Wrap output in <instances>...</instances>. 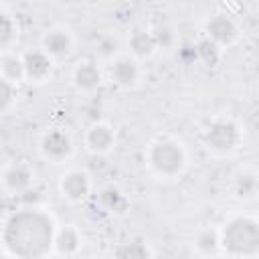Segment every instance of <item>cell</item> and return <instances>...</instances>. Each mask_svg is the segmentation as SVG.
Wrapping results in <instances>:
<instances>
[{
  "label": "cell",
  "mask_w": 259,
  "mask_h": 259,
  "mask_svg": "<svg viewBox=\"0 0 259 259\" xmlns=\"http://www.w3.org/2000/svg\"><path fill=\"white\" fill-rule=\"evenodd\" d=\"M152 36H154L156 49H168V47H172V42H174V32H172L170 26H158V28L152 32Z\"/></svg>",
  "instance_id": "cb8c5ba5"
},
{
  "label": "cell",
  "mask_w": 259,
  "mask_h": 259,
  "mask_svg": "<svg viewBox=\"0 0 259 259\" xmlns=\"http://www.w3.org/2000/svg\"><path fill=\"white\" fill-rule=\"evenodd\" d=\"M109 77L119 87H132L140 79V67L132 57H117L109 67Z\"/></svg>",
  "instance_id": "9c48e42d"
},
{
  "label": "cell",
  "mask_w": 259,
  "mask_h": 259,
  "mask_svg": "<svg viewBox=\"0 0 259 259\" xmlns=\"http://www.w3.org/2000/svg\"><path fill=\"white\" fill-rule=\"evenodd\" d=\"M237 36H239L237 24L225 14H217L206 22V38L212 40L217 47L231 45Z\"/></svg>",
  "instance_id": "ba28073f"
},
{
  "label": "cell",
  "mask_w": 259,
  "mask_h": 259,
  "mask_svg": "<svg viewBox=\"0 0 259 259\" xmlns=\"http://www.w3.org/2000/svg\"><path fill=\"white\" fill-rule=\"evenodd\" d=\"M42 51L51 59H63L73 51V38L63 28H53L42 38Z\"/></svg>",
  "instance_id": "7c38bea8"
},
{
  "label": "cell",
  "mask_w": 259,
  "mask_h": 259,
  "mask_svg": "<svg viewBox=\"0 0 259 259\" xmlns=\"http://www.w3.org/2000/svg\"><path fill=\"white\" fill-rule=\"evenodd\" d=\"M59 190L65 198H69L73 202H81L91 190V178L83 170H69L61 176Z\"/></svg>",
  "instance_id": "5b68a950"
},
{
  "label": "cell",
  "mask_w": 259,
  "mask_h": 259,
  "mask_svg": "<svg viewBox=\"0 0 259 259\" xmlns=\"http://www.w3.org/2000/svg\"><path fill=\"white\" fill-rule=\"evenodd\" d=\"M148 164L156 174H160L164 178H172L184 170L186 154L178 142L158 140L148 148Z\"/></svg>",
  "instance_id": "3957f363"
},
{
  "label": "cell",
  "mask_w": 259,
  "mask_h": 259,
  "mask_svg": "<svg viewBox=\"0 0 259 259\" xmlns=\"http://www.w3.org/2000/svg\"><path fill=\"white\" fill-rule=\"evenodd\" d=\"M101 200H103V204H105L109 210H113V212H123L125 206H127V198H125L117 188H105V190L101 192Z\"/></svg>",
  "instance_id": "44dd1931"
},
{
  "label": "cell",
  "mask_w": 259,
  "mask_h": 259,
  "mask_svg": "<svg viewBox=\"0 0 259 259\" xmlns=\"http://www.w3.org/2000/svg\"><path fill=\"white\" fill-rule=\"evenodd\" d=\"M14 97H16L14 83H10L8 79H4V77L0 75V113H4V111L12 105Z\"/></svg>",
  "instance_id": "603a6c76"
},
{
  "label": "cell",
  "mask_w": 259,
  "mask_h": 259,
  "mask_svg": "<svg viewBox=\"0 0 259 259\" xmlns=\"http://www.w3.org/2000/svg\"><path fill=\"white\" fill-rule=\"evenodd\" d=\"M55 231L49 214L36 208H22L8 217L2 243L14 259H45L53 251Z\"/></svg>",
  "instance_id": "6da1fadb"
},
{
  "label": "cell",
  "mask_w": 259,
  "mask_h": 259,
  "mask_svg": "<svg viewBox=\"0 0 259 259\" xmlns=\"http://www.w3.org/2000/svg\"><path fill=\"white\" fill-rule=\"evenodd\" d=\"M219 247L231 257H251L259 249V227L251 217H235L219 233Z\"/></svg>",
  "instance_id": "7a4b0ae2"
},
{
  "label": "cell",
  "mask_w": 259,
  "mask_h": 259,
  "mask_svg": "<svg viewBox=\"0 0 259 259\" xmlns=\"http://www.w3.org/2000/svg\"><path fill=\"white\" fill-rule=\"evenodd\" d=\"M196 249L204 255H212L217 249H219V233L212 231V229H204L196 235V241H194Z\"/></svg>",
  "instance_id": "ac0fdd59"
},
{
  "label": "cell",
  "mask_w": 259,
  "mask_h": 259,
  "mask_svg": "<svg viewBox=\"0 0 259 259\" xmlns=\"http://www.w3.org/2000/svg\"><path fill=\"white\" fill-rule=\"evenodd\" d=\"M97 51H99L101 57H111V55L117 51V42H115V38H111V36L101 38V40L97 42Z\"/></svg>",
  "instance_id": "d4e9b609"
},
{
  "label": "cell",
  "mask_w": 259,
  "mask_h": 259,
  "mask_svg": "<svg viewBox=\"0 0 259 259\" xmlns=\"http://www.w3.org/2000/svg\"><path fill=\"white\" fill-rule=\"evenodd\" d=\"M22 65H24V79L34 83L45 81L53 71V59L42 49L26 51L22 55Z\"/></svg>",
  "instance_id": "8992f818"
},
{
  "label": "cell",
  "mask_w": 259,
  "mask_h": 259,
  "mask_svg": "<svg viewBox=\"0 0 259 259\" xmlns=\"http://www.w3.org/2000/svg\"><path fill=\"white\" fill-rule=\"evenodd\" d=\"M73 150L71 138L63 132V130H51L42 136L40 140V152L45 158L53 160V162H61L65 160Z\"/></svg>",
  "instance_id": "52a82bcc"
},
{
  "label": "cell",
  "mask_w": 259,
  "mask_h": 259,
  "mask_svg": "<svg viewBox=\"0 0 259 259\" xmlns=\"http://www.w3.org/2000/svg\"><path fill=\"white\" fill-rule=\"evenodd\" d=\"M81 247V235L73 225H65L61 229L55 231V241H53V249L65 257H71L79 251Z\"/></svg>",
  "instance_id": "4fadbf2b"
},
{
  "label": "cell",
  "mask_w": 259,
  "mask_h": 259,
  "mask_svg": "<svg viewBox=\"0 0 259 259\" xmlns=\"http://www.w3.org/2000/svg\"><path fill=\"white\" fill-rule=\"evenodd\" d=\"M241 140V132L231 119H217L204 132V142L214 152H231Z\"/></svg>",
  "instance_id": "277c9868"
},
{
  "label": "cell",
  "mask_w": 259,
  "mask_h": 259,
  "mask_svg": "<svg viewBox=\"0 0 259 259\" xmlns=\"http://www.w3.org/2000/svg\"><path fill=\"white\" fill-rule=\"evenodd\" d=\"M196 55L206 63V65H214L221 57V47H217L212 40L202 38L196 42Z\"/></svg>",
  "instance_id": "7402d4cb"
},
{
  "label": "cell",
  "mask_w": 259,
  "mask_h": 259,
  "mask_svg": "<svg viewBox=\"0 0 259 259\" xmlns=\"http://www.w3.org/2000/svg\"><path fill=\"white\" fill-rule=\"evenodd\" d=\"M0 75L4 79H8L10 83H18L24 79V65H22V57L16 55H4L0 59Z\"/></svg>",
  "instance_id": "2e32d148"
},
{
  "label": "cell",
  "mask_w": 259,
  "mask_h": 259,
  "mask_svg": "<svg viewBox=\"0 0 259 259\" xmlns=\"http://www.w3.org/2000/svg\"><path fill=\"white\" fill-rule=\"evenodd\" d=\"M73 81H75L77 89L93 91L101 83V73L93 61H81V63H77V67L73 71Z\"/></svg>",
  "instance_id": "5bb4252c"
},
{
  "label": "cell",
  "mask_w": 259,
  "mask_h": 259,
  "mask_svg": "<svg viewBox=\"0 0 259 259\" xmlns=\"http://www.w3.org/2000/svg\"><path fill=\"white\" fill-rule=\"evenodd\" d=\"M150 249L144 241L140 239H132V241H123L117 249H115V259H150Z\"/></svg>",
  "instance_id": "e0dca14e"
},
{
  "label": "cell",
  "mask_w": 259,
  "mask_h": 259,
  "mask_svg": "<svg viewBox=\"0 0 259 259\" xmlns=\"http://www.w3.org/2000/svg\"><path fill=\"white\" fill-rule=\"evenodd\" d=\"M30 182H32V172L26 164H10L4 172H2V184L6 190L14 192V194H20V192H26L30 188Z\"/></svg>",
  "instance_id": "8fae6325"
},
{
  "label": "cell",
  "mask_w": 259,
  "mask_h": 259,
  "mask_svg": "<svg viewBox=\"0 0 259 259\" xmlns=\"http://www.w3.org/2000/svg\"><path fill=\"white\" fill-rule=\"evenodd\" d=\"M16 36V24L12 20V16L4 10H0V51L6 49Z\"/></svg>",
  "instance_id": "d6986e66"
},
{
  "label": "cell",
  "mask_w": 259,
  "mask_h": 259,
  "mask_svg": "<svg viewBox=\"0 0 259 259\" xmlns=\"http://www.w3.org/2000/svg\"><path fill=\"white\" fill-rule=\"evenodd\" d=\"M257 190V176L255 172H241L235 178V192L239 196H253Z\"/></svg>",
  "instance_id": "ffe728a7"
},
{
  "label": "cell",
  "mask_w": 259,
  "mask_h": 259,
  "mask_svg": "<svg viewBox=\"0 0 259 259\" xmlns=\"http://www.w3.org/2000/svg\"><path fill=\"white\" fill-rule=\"evenodd\" d=\"M115 142V134H113V127L107 125V123H91L87 134H85V144L91 152L95 154H103V152H109L111 146Z\"/></svg>",
  "instance_id": "30bf717a"
},
{
  "label": "cell",
  "mask_w": 259,
  "mask_h": 259,
  "mask_svg": "<svg viewBox=\"0 0 259 259\" xmlns=\"http://www.w3.org/2000/svg\"><path fill=\"white\" fill-rule=\"evenodd\" d=\"M130 51H132L134 57H150L156 51V42H154L152 32L136 30L130 36Z\"/></svg>",
  "instance_id": "9a60e30c"
},
{
  "label": "cell",
  "mask_w": 259,
  "mask_h": 259,
  "mask_svg": "<svg viewBox=\"0 0 259 259\" xmlns=\"http://www.w3.org/2000/svg\"><path fill=\"white\" fill-rule=\"evenodd\" d=\"M0 259H14L12 255H8V253H0Z\"/></svg>",
  "instance_id": "484cf974"
}]
</instances>
